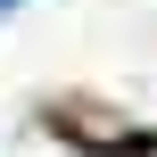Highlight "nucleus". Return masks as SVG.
Segmentation results:
<instances>
[{"label":"nucleus","instance_id":"f03ea898","mask_svg":"<svg viewBox=\"0 0 157 157\" xmlns=\"http://www.w3.org/2000/svg\"><path fill=\"white\" fill-rule=\"evenodd\" d=\"M8 8H17V0H0V17H8Z\"/></svg>","mask_w":157,"mask_h":157},{"label":"nucleus","instance_id":"f257e3e1","mask_svg":"<svg viewBox=\"0 0 157 157\" xmlns=\"http://www.w3.org/2000/svg\"><path fill=\"white\" fill-rule=\"evenodd\" d=\"M116 157H157V141H132V149H116Z\"/></svg>","mask_w":157,"mask_h":157}]
</instances>
